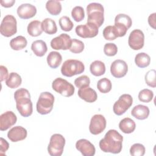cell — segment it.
I'll use <instances>...</instances> for the list:
<instances>
[{"label": "cell", "mask_w": 156, "mask_h": 156, "mask_svg": "<svg viewBox=\"0 0 156 156\" xmlns=\"http://www.w3.org/2000/svg\"><path fill=\"white\" fill-rule=\"evenodd\" d=\"M123 136L116 130L110 129L99 141V147L104 152L119 154L122 147Z\"/></svg>", "instance_id": "obj_1"}, {"label": "cell", "mask_w": 156, "mask_h": 156, "mask_svg": "<svg viewBox=\"0 0 156 156\" xmlns=\"http://www.w3.org/2000/svg\"><path fill=\"white\" fill-rule=\"evenodd\" d=\"M16 106L20 115L23 117L30 116L33 112L32 102L29 91L25 88H20L14 93Z\"/></svg>", "instance_id": "obj_2"}, {"label": "cell", "mask_w": 156, "mask_h": 156, "mask_svg": "<svg viewBox=\"0 0 156 156\" xmlns=\"http://www.w3.org/2000/svg\"><path fill=\"white\" fill-rule=\"evenodd\" d=\"M88 15L87 22L91 23L98 27H101L104 21V9L103 5L98 2H92L87 7Z\"/></svg>", "instance_id": "obj_3"}, {"label": "cell", "mask_w": 156, "mask_h": 156, "mask_svg": "<svg viewBox=\"0 0 156 156\" xmlns=\"http://www.w3.org/2000/svg\"><path fill=\"white\" fill-rule=\"evenodd\" d=\"M84 70V64L81 61L75 59L66 60L63 62L61 67L62 75L69 77L81 74Z\"/></svg>", "instance_id": "obj_4"}, {"label": "cell", "mask_w": 156, "mask_h": 156, "mask_svg": "<svg viewBox=\"0 0 156 156\" xmlns=\"http://www.w3.org/2000/svg\"><path fill=\"white\" fill-rule=\"evenodd\" d=\"M54 96L49 92H42L38 98L37 102V110L41 115L49 113L54 106Z\"/></svg>", "instance_id": "obj_5"}, {"label": "cell", "mask_w": 156, "mask_h": 156, "mask_svg": "<svg viewBox=\"0 0 156 156\" xmlns=\"http://www.w3.org/2000/svg\"><path fill=\"white\" fill-rule=\"evenodd\" d=\"M65 144V138L59 133H55L51 136L48 146V151L51 156H60L63 154Z\"/></svg>", "instance_id": "obj_6"}, {"label": "cell", "mask_w": 156, "mask_h": 156, "mask_svg": "<svg viewBox=\"0 0 156 156\" xmlns=\"http://www.w3.org/2000/svg\"><path fill=\"white\" fill-rule=\"evenodd\" d=\"M52 89L65 97H70L74 94V87L66 80L61 77L56 78L52 83Z\"/></svg>", "instance_id": "obj_7"}, {"label": "cell", "mask_w": 156, "mask_h": 156, "mask_svg": "<svg viewBox=\"0 0 156 156\" xmlns=\"http://www.w3.org/2000/svg\"><path fill=\"white\" fill-rule=\"evenodd\" d=\"M17 32V22L16 18L12 15H7L2 20L0 32L5 37H10Z\"/></svg>", "instance_id": "obj_8"}, {"label": "cell", "mask_w": 156, "mask_h": 156, "mask_svg": "<svg viewBox=\"0 0 156 156\" xmlns=\"http://www.w3.org/2000/svg\"><path fill=\"white\" fill-rule=\"evenodd\" d=\"M132 24V21L131 18L126 14L119 13L115 16L114 26L118 32L119 37H124Z\"/></svg>", "instance_id": "obj_9"}, {"label": "cell", "mask_w": 156, "mask_h": 156, "mask_svg": "<svg viewBox=\"0 0 156 156\" xmlns=\"http://www.w3.org/2000/svg\"><path fill=\"white\" fill-rule=\"evenodd\" d=\"M133 98L129 94H123L119 96L118 100L116 101L113 107L115 114L120 116L124 114L132 105Z\"/></svg>", "instance_id": "obj_10"}, {"label": "cell", "mask_w": 156, "mask_h": 156, "mask_svg": "<svg viewBox=\"0 0 156 156\" xmlns=\"http://www.w3.org/2000/svg\"><path fill=\"white\" fill-rule=\"evenodd\" d=\"M98 28L95 24L87 22L85 24L76 26L75 31L76 34L81 38H93L98 34Z\"/></svg>", "instance_id": "obj_11"}, {"label": "cell", "mask_w": 156, "mask_h": 156, "mask_svg": "<svg viewBox=\"0 0 156 156\" xmlns=\"http://www.w3.org/2000/svg\"><path fill=\"white\" fill-rule=\"evenodd\" d=\"M106 124V119L103 115L99 114L94 115L91 118L89 130L93 135H99L105 130Z\"/></svg>", "instance_id": "obj_12"}, {"label": "cell", "mask_w": 156, "mask_h": 156, "mask_svg": "<svg viewBox=\"0 0 156 156\" xmlns=\"http://www.w3.org/2000/svg\"><path fill=\"white\" fill-rule=\"evenodd\" d=\"M128 44L133 50H139L143 48L144 44V35L142 30L135 29L132 30L129 37Z\"/></svg>", "instance_id": "obj_13"}, {"label": "cell", "mask_w": 156, "mask_h": 156, "mask_svg": "<svg viewBox=\"0 0 156 156\" xmlns=\"http://www.w3.org/2000/svg\"><path fill=\"white\" fill-rule=\"evenodd\" d=\"M71 42L72 39L69 35L61 34L51 41V46L55 50H67L70 49Z\"/></svg>", "instance_id": "obj_14"}, {"label": "cell", "mask_w": 156, "mask_h": 156, "mask_svg": "<svg viewBox=\"0 0 156 156\" xmlns=\"http://www.w3.org/2000/svg\"><path fill=\"white\" fill-rule=\"evenodd\" d=\"M127 71V64L122 60H115L111 64L110 73L112 75L116 78H121L125 76Z\"/></svg>", "instance_id": "obj_15"}, {"label": "cell", "mask_w": 156, "mask_h": 156, "mask_svg": "<svg viewBox=\"0 0 156 156\" xmlns=\"http://www.w3.org/2000/svg\"><path fill=\"white\" fill-rule=\"evenodd\" d=\"M17 118L12 111H7L0 116V130L5 131L16 122Z\"/></svg>", "instance_id": "obj_16"}, {"label": "cell", "mask_w": 156, "mask_h": 156, "mask_svg": "<svg viewBox=\"0 0 156 156\" xmlns=\"http://www.w3.org/2000/svg\"><path fill=\"white\" fill-rule=\"evenodd\" d=\"M76 147L83 156H93L95 154L94 146L88 140H78L76 143Z\"/></svg>", "instance_id": "obj_17"}, {"label": "cell", "mask_w": 156, "mask_h": 156, "mask_svg": "<svg viewBox=\"0 0 156 156\" xmlns=\"http://www.w3.org/2000/svg\"><path fill=\"white\" fill-rule=\"evenodd\" d=\"M37 13L35 6L30 4L25 3L20 5L17 9V14L21 19H29L34 17Z\"/></svg>", "instance_id": "obj_18"}, {"label": "cell", "mask_w": 156, "mask_h": 156, "mask_svg": "<svg viewBox=\"0 0 156 156\" xmlns=\"http://www.w3.org/2000/svg\"><path fill=\"white\" fill-rule=\"evenodd\" d=\"M27 130L22 126H17L12 127L7 133L8 138L12 142H18L27 137Z\"/></svg>", "instance_id": "obj_19"}, {"label": "cell", "mask_w": 156, "mask_h": 156, "mask_svg": "<svg viewBox=\"0 0 156 156\" xmlns=\"http://www.w3.org/2000/svg\"><path fill=\"white\" fill-rule=\"evenodd\" d=\"M77 94L80 99L89 103L95 102L98 98L96 91L89 86L79 88Z\"/></svg>", "instance_id": "obj_20"}, {"label": "cell", "mask_w": 156, "mask_h": 156, "mask_svg": "<svg viewBox=\"0 0 156 156\" xmlns=\"http://www.w3.org/2000/svg\"><path fill=\"white\" fill-rule=\"evenodd\" d=\"M149 112L150 111L148 107L139 104L135 106L132 108L131 111V115L137 119L143 120L148 118Z\"/></svg>", "instance_id": "obj_21"}, {"label": "cell", "mask_w": 156, "mask_h": 156, "mask_svg": "<svg viewBox=\"0 0 156 156\" xmlns=\"http://www.w3.org/2000/svg\"><path fill=\"white\" fill-rule=\"evenodd\" d=\"M31 49L35 55L43 57L46 53L48 48L45 41L41 40H38L32 42Z\"/></svg>", "instance_id": "obj_22"}, {"label": "cell", "mask_w": 156, "mask_h": 156, "mask_svg": "<svg viewBox=\"0 0 156 156\" xmlns=\"http://www.w3.org/2000/svg\"><path fill=\"white\" fill-rule=\"evenodd\" d=\"M136 127L135 121L130 118H125L122 119L119 123V129L124 133H132Z\"/></svg>", "instance_id": "obj_23"}, {"label": "cell", "mask_w": 156, "mask_h": 156, "mask_svg": "<svg viewBox=\"0 0 156 156\" xmlns=\"http://www.w3.org/2000/svg\"><path fill=\"white\" fill-rule=\"evenodd\" d=\"M62 61L61 54L57 51H51L47 56V63L49 67L55 69L58 67Z\"/></svg>", "instance_id": "obj_24"}, {"label": "cell", "mask_w": 156, "mask_h": 156, "mask_svg": "<svg viewBox=\"0 0 156 156\" xmlns=\"http://www.w3.org/2000/svg\"><path fill=\"white\" fill-rule=\"evenodd\" d=\"M43 31L49 35H52L57 32V27L55 21L49 18H45L41 22Z\"/></svg>", "instance_id": "obj_25"}, {"label": "cell", "mask_w": 156, "mask_h": 156, "mask_svg": "<svg viewBox=\"0 0 156 156\" xmlns=\"http://www.w3.org/2000/svg\"><path fill=\"white\" fill-rule=\"evenodd\" d=\"M27 30L28 34L32 37H38L43 32L41 23L38 20L32 21L29 23Z\"/></svg>", "instance_id": "obj_26"}, {"label": "cell", "mask_w": 156, "mask_h": 156, "mask_svg": "<svg viewBox=\"0 0 156 156\" xmlns=\"http://www.w3.org/2000/svg\"><path fill=\"white\" fill-rule=\"evenodd\" d=\"M90 70L94 76H101L105 72V66L104 62L100 60H95L91 63Z\"/></svg>", "instance_id": "obj_27"}, {"label": "cell", "mask_w": 156, "mask_h": 156, "mask_svg": "<svg viewBox=\"0 0 156 156\" xmlns=\"http://www.w3.org/2000/svg\"><path fill=\"white\" fill-rule=\"evenodd\" d=\"M22 82V79L20 74L12 72L5 80V84L10 88H16L20 87Z\"/></svg>", "instance_id": "obj_28"}, {"label": "cell", "mask_w": 156, "mask_h": 156, "mask_svg": "<svg viewBox=\"0 0 156 156\" xmlns=\"http://www.w3.org/2000/svg\"><path fill=\"white\" fill-rule=\"evenodd\" d=\"M47 11L52 15H58L62 11V4L57 0H49L46 3Z\"/></svg>", "instance_id": "obj_29"}, {"label": "cell", "mask_w": 156, "mask_h": 156, "mask_svg": "<svg viewBox=\"0 0 156 156\" xmlns=\"http://www.w3.org/2000/svg\"><path fill=\"white\" fill-rule=\"evenodd\" d=\"M27 41L26 38L22 36H17L15 38H12L10 41V46L11 48L15 51H20L26 47Z\"/></svg>", "instance_id": "obj_30"}, {"label": "cell", "mask_w": 156, "mask_h": 156, "mask_svg": "<svg viewBox=\"0 0 156 156\" xmlns=\"http://www.w3.org/2000/svg\"><path fill=\"white\" fill-rule=\"evenodd\" d=\"M135 63L139 68H146L151 63V57L145 52H140L137 54L135 57Z\"/></svg>", "instance_id": "obj_31"}, {"label": "cell", "mask_w": 156, "mask_h": 156, "mask_svg": "<svg viewBox=\"0 0 156 156\" xmlns=\"http://www.w3.org/2000/svg\"><path fill=\"white\" fill-rule=\"evenodd\" d=\"M103 37L107 40H114L119 37L118 32L114 26H107L103 30Z\"/></svg>", "instance_id": "obj_32"}, {"label": "cell", "mask_w": 156, "mask_h": 156, "mask_svg": "<svg viewBox=\"0 0 156 156\" xmlns=\"http://www.w3.org/2000/svg\"><path fill=\"white\" fill-rule=\"evenodd\" d=\"M112 87L111 81L106 77L101 79L97 83V88L102 93H107L110 91Z\"/></svg>", "instance_id": "obj_33"}, {"label": "cell", "mask_w": 156, "mask_h": 156, "mask_svg": "<svg viewBox=\"0 0 156 156\" xmlns=\"http://www.w3.org/2000/svg\"><path fill=\"white\" fill-rule=\"evenodd\" d=\"M59 25L62 30L69 32L71 31L74 26V24L70 20V18L67 16H63L59 19Z\"/></svg>", "instance_id": "obj_34"}, {"label": "cell", "mask_w": 156, "mask_h": 156, "mask_svg": "<svg viewBox=\"0 0 156 156\" xmlns=\"http://www.w3.org/2000/svg\"><path fill=\"white\" fill-rule=\"evenodd\" d=\"M154 97V93L149 89L145 88L141 90L138 93V99L143 102L148 103L151 102Z\"/></svg>", "instance_id": "obj_35"}, {"label": "cell", "mask_w": 156, "mask_h": 156, "mask_svg": "<svg viewBox=\"0 0 156 156\" xmlns=\"http://www.w3.org/2000/svg\"><path fill=\"white\" fill-rule=\"evenodd\" d=\"M71 16L76 22L82 21L85 18V12L83 7L81 6L74 7L71 11Z\"/></svg>", "instance_id": "obj_36"}, {"label": "cell", "mask_w": 156, "mask_h": 156, "mask_svg": "<svg viewBox=\"0 0 156 156\" xmlns=\"http://www.w3.org/2000/svg\"><path fill=\"white\" fill-rule=\"evenodd\" d=\"M146 84L152 88L156 87V71L154 69L148 71L144 77Z\"/></svg>", "instance_id": "obj_37"}, {"label": "cell", "mask_w": 156, "mask_h": 156, "mask_svg": "<svg viewBox=\"0 0 156 156\" xmlns=\"http://www.w3.org/2000/svg\"><path fill=\"white\" fill-rule=\"evenodd\" d=\"M130 154L132 156H143L145 154V147L140 143H135L130 148Z\"/></svg>", "instance_id": "obj_38"}, {"label": "cell", "mask_w": 156, "mask_h": 156, "mask_svg": "<svg viewBox=\"0 0 156 156\" xmlns=\"http://www.w3.org/2000/svg\"><path fill=\"white\" fill-rule=\"evenodd\" d=\"M84 43L76 38L72 39L71 46L69 51L74 54H79L82 52L84 49Z\"/></svg>", "instance_id": "obj_39"}, {"label": "cell", "mask_w": 156, "mask_h": 156, "mask_svg": "<svg viewBox=\"0 0 156 156\" xmlns=\"http://www.w3.org/2000/svg\"><path fill=\"white\" fill-rule=\"evenodd\" d=\"M118 48L117 46L113 43H108L104 45V54L109 57L114 56L117 54Z\"/></svg>", "instance_id": "obj_40"}, {"label": "cell", "mask_w": 156, "mask_h": 156, "mask_svg": "<svg viewBox=\"0 0 156 156\" xmlns=\"http://www.w3.org/2000/svg\"><path fill=\"white\" fill-rule=\"evenodd\" d=\"M90 83V78L86 76L83 75L77 78H76L74 80V84L76 87L80 88L82 87L89 86Z\"/></svg>", "instance_id": "obj_41"}, {"label": "cell", "mask_w": 156, "mask_h": 156, "mask_svg": "<svg viewBox=\"0 0 156 156\" xmlns=\"http://www.w3.org/2000/svg\"><path fill=\"white\" fill-rule=\"evenodd\" d=\"M9 147V144L8 142L4 140L3 138H1V154L4 155L5 152L7 151Z\"/></svg>", "instance_id": "obj_42"}, {"label": "cell", "mask_w": 156, "mask_h": 156, "mask_svg": "<svg viewBox=\"0 0 156 156\" xmlns=\"http://www.w3.org/2000/svg\"><path fill=\"white\" fill-rule=\"evenodd\" d=\"M0 71H1V82L7 79L9 77L8 70L7 68L3 65L0 66Z\"/></svg>", "instance_id": "obj_43"}, {"label": "cell", "mask_w": 156, "mask_h": 156, "mask_svg": "<svg viewBox=\"0 0 156 156\" xmlns=\"http://www.w3.org/2000/svg\"><path fill=\"white\" fill-rule=\"evenodd\" d=\"M155 13L151 14L148 18V23L149 26L154 29H155Z\"/></svg>", "instance_id": "obj_44"}, {"label": "cell", "mask_w": 156, "mask_h": 156, "mask_svg": "<svg viewBox=\"0 0 156 156\" xmlns=\"http://www.w3.org/2000/svg\"><path fill=\"white\" fill-rule=\"evenodd\" d=\"M15 0H8V1H0L1 5L5 8H9V7H12L13 5V4H15Z\"/></svg>", "instance_id": "obj_45"}]
</instances>
